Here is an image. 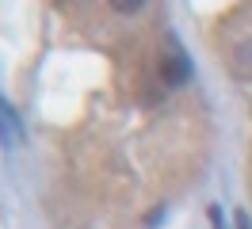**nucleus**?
Wrapping results in <instances>:
<instances>
[{"mask_svg":"<svg viewBox=\"0 0 252 229\" xmlns=\"http://www.w3.org/2000/svg\"><path fill=\"white\" fill-rule=\"evenodd\" d=\"M210 226L221 229V210H218V206H210Z\"/></svg>","mask_w":252,"mask_h":229,"instance_id":"6","label":"nucleus"},{"mask_svg":"<svg viewBox=\"0 0 252 229\" xmlns=\"http://www.w3.org/2000/svg\"><path fill=\"white\" fill-rule=\"evenodd\" d=\"M111 8H115L119 15H134V12L145 8V0H111Z\"/></svg>","mask_w":252,"mask_h":229,"instance_id":"3","label":"nucleus"},{"mask_svg":"<svg viewBox=\"0 0 252 229\" xmlns=\"http://www.w3.org/2000/svg\"><path fill=\"white\" fill-rule=\"evenodd\" d=\"M233 65L241 69V73H252V38H249V42H241V46H237Z\"/></svg>","mask_w":252,"mask_h":229,"instance_id":"2","label":"nucleus"},{"mask_svg":"<svg viewBox=\"0 0 252 229\" xmlns=\"http://www.w3.org/2000/svg\"><path fill=\"white\" fill-rule=\"evenodd\" d=\"M160 76H164V84H188L191 80V61L176 42H168V54L160 61Z\"/></svg>","mask_w":252,"mask_h":229,"instance_id":"1","label":"nucleus"},{"mask_svg":"<svg viewBox=\"0 0 252 229\" xmlns=\"http://www.w3.org/2000/svg\"><path fill=\"white\" fill-rule=\"evenodd\" d=\"M8 115H4V111H0V145H4V149H12V134H8Z\"/></svg>","mask_w":252,"mask_h":229,"instance_id":"4","label":"nucleus"},{"mask_svg":"<svg viewBox=\"0 0 252 229\" xmlns=\"http://www.w3.org/2000/svg\"><path fill=\"white\" fill-rule=\"evenodd\" d=\"M237 229H252V222H249V214H245V210H237Z\"/></svg>","mask_w":252,"mask_h":229,"instance_id":"5","label":"nucleus"}]
</instances>
